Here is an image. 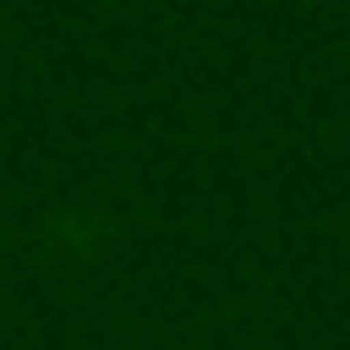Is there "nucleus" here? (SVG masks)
I'll list each match as a JSON object with an SVG mask.
<instances>
[]
</instances>
